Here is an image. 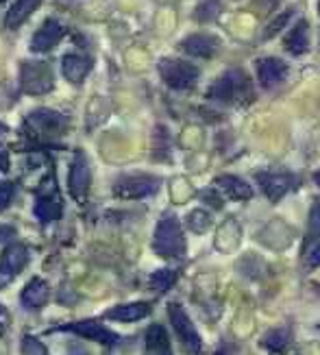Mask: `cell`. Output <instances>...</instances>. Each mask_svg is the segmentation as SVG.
Instances as JSON below:
<instances>
[{
	"instance_id": "1f68e13d",
	"label": "cell",
	"mask_w": 320,
	"mask_h": 355,
	"mask_svg": "<svg viewBox=\"0 0 320 355\" xmlns=\"http://www.w3.org/2000/svg\"><path fill=\"white\" fill-rule=\"evenodd\" d=\"M308 266H310V268L320 266V244L314 246V249L310 251V255H308Z\"/></svg>"
},
{
	"instance_id": "9c48e42d",
	"label": "cell",
	"mask_w": 320,
	"mask_h": 355,
	"mask_svg": "<svg viewBox=\"0 0 320 355\" xmlns=\"http://www.w3.org/2000/svg\"><path fill=\"white\" fill-rule=\"evenodd\" d=\"M89 166H87V159L81 155H76L72 166H70V179H68V188H70V194L74 198H83L87 188H89Z\"/></svg>"
},
{
	"instance_id": "44dd1931",
	"label": "cell",
	"mask_w": 320,
	"mask_h": 355,
	"mask_svg": "<svg viewBox=\"0 0 320 355\" xmlns=\"http://www.w3.org/2000/svg\"><path fill=\"white\" fill-rule=\"evenodd\" d=\"M42 3V0H18L11 9H9V13H7V26L9 28H18L30 13H33V9L37 7Z\"/></svg>"
},
{
	"instance_id": "cb8c5ba5",
	"label": "cell",
	"mask_w": 320,
	"mask_h": 355,
	"mask_svg": "<svg viewBox=\"0 0 320 355\" xmlns=\"http://www.w3.org/2000/svg\"><path fill=\"white\" fill-rule=\"evenodd\" d=\"M177 282V272L175 270H157L155 275L150 277V288L152 290H157V292H166V290H170Z\"/></svg>"
},
{
	"instance_id": "3957f363",
	"label": "cell",
	"mask_w": 320,
	"mask_h": 355,
	"mask_svg": "<svg viewBox=\"0 0 320 355\" xmlns=\"http://www.w3.org/2000/svg\"><path fill=\"white\" fill-rule=\"evenodd\" d=\"M159 74L168 87L172 89H190L198 81V70L181 59H163L159 61Z\"/></svg>"
},
{
	"instance_id": "d6986e66",
	"label": "cell",
	"mask_w": 320,
	"mask_h": 355,
	"mask_svg": "<svg viewBox=\"0 0 320 355\" xmlns=\"http://www.w3.org/2000/svg\"><path fill=\"white\" fill-rule=\"evenodd\" d=\"M146 349L152 355H172L170 340H168V334L161 325H150L146 331Z\"/></svg>"
},
{
	"instance_id": "e575fe53",
	"label": "cell",
	"mask_w": 320,
	"mask_h": 355,
	"mask_svg": "<svg viewBox=\"0 0 320 355\" xmlns=\"http://www.w3.org/2000/svg\"><path fill=\"white\" fill-rule=\"evenodd\" d=\"M314 181H316V183L320 185V171H316V175H314Z\"/></svg>"
},
{
	"instance_id": "ffe728a7",
	"label": "cell",
	"mask_w": 320,
	"mask_h": 355,
	"mask_svg": "<svg viewBox=\"0 0 320 355\" xmlns=\"http://www.w3.org/2000/svg\"><path fill=\"white\" fill-rule=\"evenodd\" d=\"M216 185H220V188L231 196L235 200H244V198H251L253 196V190L251 185L247 181H242L238 177H231V175H224V177H218Z\"/></svg>"
},
{
	"instance_id": "8fae6325",
	"label": "cell",
	"mask_w": 320,
	"mask_h": 355,
	"mask_svg": "<svg viewBox=\"0 0 320 355\" xmlns=\"http://www.w3.org/2000/svg\"><path fill=\"white\" fill-rule=\"evenodd\" d=\"M61 33H64V28H61V24H59L57 20H46V22L37 28V33H35L33 42H30V49L37 51V53L51 51L53 46H57V42L61 40Z\"/></svg>"
},
{
	"instance_id": "f546056e",
	"label": "cell",
	"mask_w": 320,
	"mask_h": 355,
	"mask_svg": "<svg viewBox=\"0 0 320 355\" xmlns=\"http://www.w3.org/2000/svg\"><path fill=\"white\" fill-rule=\"evenodd\" d=\"M287 15H290V13H285V15H279V18L274 20V22H272V24H270V26L264 31V35H266V37H274V33H277V31H279V28H281V26L287 22Z\"/></svg>"
},
{
	"instance_id": "d4e9b609",
	"label": "cell",
	"mask_w": 320,
	"mask_h": 355,
	"mask_svg": "<svg viewBox=\"0 0 320 355\" xmlns=\"http://www.w3.org/2000/svg\"><path fill=\"white\" fill-rule=\"evenodd\" d=\"M188 227L194 231V234H205V231L211 227V218L209 214L203 209H196L188 216Z\"/></svg>"
},
{
	"instance_id": "ac0fdd59",
	"label": "cell",
	"mask_w": 320,
	"mask_h": 355,
	"mask_svg": "<svg viewBox=\"0 0 320 355\" xmlns=\"http://www.w3.org/2000/svg\"><path fill=\"white\" fill-rule=\"evenodd\" d=\"M61 70H64V76L70 83H81L89 70V61L81 55H68L61 61Z\"/></svg>"
},
{
	"instance_id": "603a6c76",
	"label": "cell",
	"mask_w": 320,
	"mask_h": 355,
	"mask_svg": "<svg viewBox=\"0 0 320 355\" xmlns=\"http://www.w3.org/2000/svg\"><path fill=\"white\" fill-rule=\"evenodd\" d=\"M262 345L272 351V353H285L290 349V331L279 327V329H272L264 336V340Z\"/></svg>"
},
{
	"instance_id": "83f0119b",
	"label": "cell",
	"mask_w": 320,
	"mask_h": 355,
	"mask_svg": "<svg viewBox=\"0 0 320 355\" xmlns=\"http://www.w3.org/2000/svg\"><path fill=\"white\" fill-rule=\"evenodd\" d=\"M310 236L320 238V203H316L310 214Z\"/></svg>"
},
{
	"instance_id": "e0dca14e",
	"label": "cell",
	"mask_w": 320,
	"mask_h": 355,
	"mask_svg": "<svg viewBox=\"0 0 320 355\" xmlns=\"http://www.w3.org/2000/svg\"><path fill=\"white\" fill-rule=\"evenodd\" d=\"M285 49L292 55H303L310 49V26L308 22H299L290 33L285 35Z\"/></svg>"
},
{
	"instance_id": "7a4b0ae2",
	"label": "cell",
	"mask_w": 320,
	"mask_h": 355,
	"mask_svg": "<svg viewBox=\"0 0 320 355\" xmlns=\"http://www.w3.org/2000/svg\"><path fill=\"white\" fill-rule=\"evenodd\" d=\"M168 316H170V322H172L175 334L179 338L183 351L190 353V355H196L198 351H201V338H198L194 322L190 320L186 310H183L179 303H170L168 305Z\"/></svg>"
},
{
	"instance_id": "484cf974",
	"label": "cell",
	"mask_w": 320,
	"mask_h": 355,
	"mask_svg": "<svg viewBox=\"0 0 320 355\" xmlns=\"http://www.w3.org/2000/svg\"><path fill=\"white\" fill-rule=\"evenodd\" d=\"M22 353L24 355H48V353H46V349L30 336L22 338Z\"/></svg>"
},
{
	"instance_id": "8d00e7d4",
	"label": "cell",
	"mask_w": 320,
	"mask_h": 355,
	"mask_svg": "<svg viewBox=\"0 0 320 355\" xmlns=\"http://www.w3.org/2000/svg\"><path fill=\"white\" fill-rule=\"evenodd\" d=\"M318 11H320V3H318Z\"/></svg>"
},
{
	"instance_id": "836d02e7",
	"label": "cell",
	"mask_w": 320,
	"mask_h": 355,
	"mask_svg": "<svg viewBox=\"0 0 320 355\" xmlns=\"http://www.w3.org/2000/svg\"><path fill=\"white\" fill-rule=\"evenodd\" d=\"M7 166H9V162H7V153H3V155H0V171H5Z\"/></svg>"
},
{
	"instance_id": "5bb4252c",
	"label": "cell",
	"mask_w": 320,
	"mask_h": 355,
	"mask_svg": "<svg viewBox=\"0 0 320 355\" xmlns=\"http://www.w3.org/2000/svg\"><path fill=\"white\" fill-rule=\"evenodd\" d=\"M28 122H30V127H35L39 133H59L66 127V120L48 110H39L35 114H30Z\"/></svg>"
},
{
	"instance_id": "2e32d148",
	"label": "cell",
	"mask_w": 320,
	"mask_h": 355,
	"mask_svg": "<svg viewBox=\"0 0 320 355\" xmlns=\"http://www.w3.org/2000/svg\"><path fill=\"white\" fill-rule=\"evenodd\" d=\"M244 79V74L240 72H231L222 76L218 83H213L209 89V98H216V101H231L235 96V92L240 87V81Z\"/></svg>"
},
{
	"instance_id": "7c38bea8",
	"label": "cell",
	"mask_w": 320,
	"mask_h": 355,
	"mask_svg": "<svg viewBox=\"0 0 320 355\" xmlns=\"http://www.w3.org/2000/svg\"><path fill=\"white\" fill-rule=\"evenodd\" d=\"M218 40H213L209 35H190L188 40L181 42V51L194 55V57H211L218 51Z\"/></svg>"
},
{
	"instance_id": "277c9868",
	"label": "cell",
	"mask_w": 320,
	"mask_h": 355,
	"mask_svg": "<svg viewBox=\"0 0 320 355\" xmlns=\"http://www.w3.org/2000/svg\"><path fill=\"white\" fill-rule=\"evenodd\" d=\"M20 83L28 94H46L53 87V72L42 61H24L20 68Z\"/></svg>"
},
{
	"instance_id": "4fadbf2b",
	"label": "cell",
	"mask_w": 320,
	"mask_h": 355,
	"mask_svg": "<svg viewBox=\"0 0 320 355\" xmlns=\"http://www.w3.org/2000/svg\"><path fill=\"white\" fill-rule=\"evenodd\" d=\"M150 314V305L148 303H127V305H118L114 310L105 314L107 320H120V322H133L140 320Z\"/></svg>"
},
{
	"instance_id": "f1b7e54d",
	"label": "cell",
	"mask_w": 320,
	"mask_h": 355,
	"mask_svg": "<svg viewBox=\"0 0 320 355\" xmlns=\"http://www.w3.org/2000/svg\"><path fill=\"white\" fill-rule=\"evenodd\" d=\"M218 13V5L216 3H213V0H209V3L207 5H203L201 9H198L196 11V15H198V20H209V18H213V15H216Z\"/></svg>"
},
{
	"instance_id": "52a82bcc",
	"label": "cell",
	"mask_w": 320,
	"mask_h": 355,
	"mask_svg": "<svg viewBox=\"0 0 320 355\" xmlns=\"http://www.w3.org/2000/svg\"><path fill=\"white\" fill-rule=\"evenodd\" d=\"M28 264V251L22 244H9L0 257V279L9 282Z\"/></svg>"
},
{
	"instance_id": "9a60e30c",
	"label": "cell",
	"mask_w": 320,
	"mask_h": 355,
	"mask_svg": "<svg viewBox=\"0 0 320 355\" xmlns=\"http://www.w3.org/2000/svg\"><path fill=\"white\" fill-rule=\"evenodd\" d=\"M48 297H51L48 284L42 279H33L22 292V305L28 307V310H37V307H42L48 301Z\"/></svg>"
},
{
	"instance_id": "4316f807",
	"label": "cell",
	"mask_w": 320,
	"mask_h": 355,
	"mask_svg": "<svg viewBox=\"0 0 320 355\" xmlns=\"http://www.w3.org/2000/svg\"><path fill=\"white\" fill-rule=\"evenodd\" d=\"M13 198V183L9 181H0V211H3Z\"/></svg>"
},
{
	"instance_id": "6da1fadb",
	"label": "cell",
	"mask_w": 320,
	"mask_h": 355,
	"mask_svg": "<svg viewBox=\"0 0 320 355\" xmlns=\"http://www.w3.org/2000/svg\"><path fill=\"white\" fill-rule=\"evenodd\" d=\"M152 249L161 257H183L186 255V238L179 227V220L175 216H166L159 220L152 238Z\"/></svg>"
},
{
	"instance_id": "d6a6232c",
	"label": "cell",
	"mask_w": 320,
	"mask_h": 355,
	"mask_svg": "<svg viewBox=\"0 0 320 355\" xmlns=\"http://www.w3.org/2000/svg\"><path fill=\"white\" fill-rule=\"evenodd\" d=\"M13 236H15V229H13V227H9V225H0V244L13 240Z\"/></svg>"
},
{
	"instance_id": "8992f818",
	"label": "cell",
	"mask_w": 320,
	"mask_h": 355,
	"mask_svg": "<svg viewBox=\"0 0 320 355\" xmlns=\"http://www.w3.org/2000/svg\"><path fill=\"white\" fill-rule=\"evenodd\" d=\"M61 331H74L83 338H89V340H94L98 345H107L112 347L118 343V336L114 331H109L107 327H103L100 322L96 320H81V322H72V325H66V327H59Z\"/></svg>"
},
{
	"instance_id": "74e56055",
	"label": "cell",
	"mask_w": 320,
	"mask_h": 355,
	"mask_svg": "<svg viewBox=\"0 0 320 355\" xmlns=\"http://www.w3.org/2000/svg\"><path fill=\"white\" fill-rule=\"evenodd\" d=\"M0 3H3V0H0Z\"/></svg>"
},
{
	"instance_id": "7402d4cb",
	"label": "cell",
	"mask_w": 320,
	"mask_h": 355,
	"mask_svg": "<svg viewBox=\"0 0 320 355\" xmlns=\"http://www.w3.org/2000/svg\"><path fill=\"white\" fill-rule=\"evenodd\" d=\"M35 216L39 218V223H53L55 218L61 216V205L55 196H42L35 203Z\"/></svg>"
},
{
	"instance_id": "30bf717a",
	"label": "cell",
	"mask_w": 320,
	"mask_h": 355,
	"mask_svg": "<svg viewBox=\"0 0 320 355\" xmlns=\"http://www.w3.org/2000/svg\"><path fill=\"white\" fill-rule=\"evenodd\" d=\"M257 181L262 185L264 194L270 200H279L285 196V192L292 188V177L283 175V173H262L257 175Z\"/></svg>"
},
{
	"instance_id": "5b68a950",
	"label": "cell",
	"mask_w": 320,
	"mask_h": 355,
	"mask_svg": "<svg viewBox=\"0 0 320 355\" xmlns=\"http://www.w3.org/2000/svg\"><path fill=\"white\" fill-rule=\"evenodd\" d=\"M159 179L148 177V175H135V177H125L116 181L114 192L120 198H144V196H152L159 190Z\"/></svg>"
},
{
	"instance_id": "ba28073f",
	"label": "cell",
	"mask_w": 320,
	"mask_h": 355,
	"mask_svg": "<svg viewBox=\"0 0 320 355\" xmlns=\"http://www.w3.org/2000/svg\"><path fill=\"white\" fill-rule=\"evenodd\" d=\"M285 74H287V66L281 59L266 57V59L257 61V79H259V83H262V87H266V89L277 87L285 79Z\"/></svg>"
},
{
	"instance_id": "d590c367",
	"label": "cell",
	"mask_w": 320,
	"mask_h": 355,
	"mask_svg": "<svg viewBox=\"0 0 320 355\" xmlns=\"http://www.w3.org/2000/svg\"><path fill=\"white\" fill-rule=\"evenodd\" d=\"M72 355H85V353H72Z\"/></svg>"
},
{
	"instance_id": "4dcf8cb0",
	"label": "cell",
	"mask_w": 320,
	"mask_h": 355,
	"mask_svg": "<svg viewBox=\"0 0 320 355\" xmlns=\"http://www.w3.org/2000/svg\"><path fill=\"white\" fill-rule=\"evenodd\" d=\"M201 198L207 200V203L213 205V207H222V198L218 196V192H213V190H203L201 192Z\"/></svg>"
}]
</instances>
